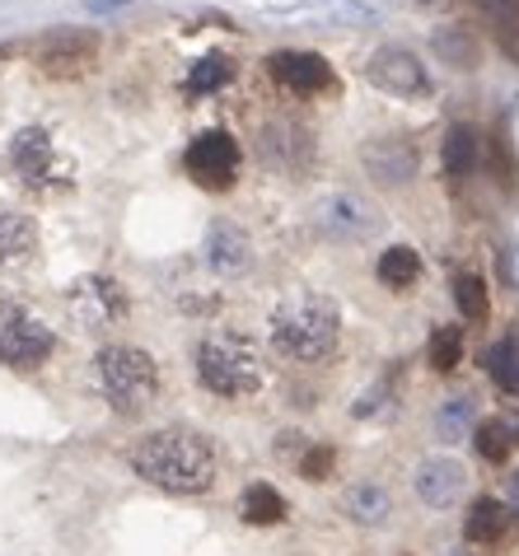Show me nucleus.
<instances>
[{
	"label": "nucleus",
	"instance_id": "nucleus-1",
	"mask_svg": "<svg viewBox=\"0 0 519 556\" xmlns=\"http://www.w3.org/2000/svg\"><path fill=\"white\" fill-rule=\"evenodd\" d=\"M131 472L141 482L169 491V496H206L216 486L220 458L202 430L169 426V430H150L145 440L131 444Z\"/></svg>",
	"mask_w": 519,
	"mask_h": 556
},
{
	"label": "nucleus",
	"instance_id": "nucleus-2",
	"mask_svg": "<svg viewBox=\"0 0 519 556\" xmlns=\"http://www.w3.org/2000/svg\"><path fill=\"white\" fill-rule=\"evenodd\" d=\"M338 342H342V314H338V304L324 300V295L286 300L277 314H271V346L295 365L332 361V355H338Z\"/></svg>",
	"mask_w": 519,
	"mask_h": 556
},
{
	"label": "nucleus",
	"instance_id": "nucleus-3",
	"mask_svg": "<svg viewBox=\"0 0 519 556\" xmlns=\"http://www.w3.org/2000/svg\"><path fill=\"white\" fill-rule=\"evenodd\" d=\"M192 365H197V379H202L206 393L225 397V403H239V397H253L263 389L267 369H263V355L249 337L239 332H211L197 342L192 351Z\"/></svg>",
	"mask_w": 519,
	"mask_h": 556
},
{
	"label": "nucleus",
	"instance_id": "nucleus-4",
	"mask_svg": "<svg viewBox=\"0 0 519 556\" xmlns=\"http://www.w3.org/2000/svg\"><path fill=\"white\" fill-rule=\"evenodd\" d=\"M94 375L117 416H141L160 397V365L141 346H103L94 355Z\"/></svg>",
	"mask_w": 519,
	"mask_h": 556
},
{
	"label": "nucleus",
	"instance_id": "nucleus-5",
	"mask_svg": "<svg viewBox=\"0 0 519 556\" xmlns=\"http://www.w3.org/2000/svg\"><path fill=\"white\" fill-rule=\"evenodd\" d=\"M10 168L28 182V188H38V192H48V188H61V182H71V164L56 154L52 136L42 131V127H24V131H14V141H10Z\"/></svg>",
	"mask_w": 519,
	"mask_h": 556
},
{
	"label": "nucleus",
	"instance_id": "nucleus-6",
	"mask_svg": "<svg viewBox=\"0 0 519 556\" xmlns=\"http://www.w3.org/2000/svg\"><path fill=\"white\" fill-rule=\"evenodd\" d=\"M188 174H192V182H202V188H211V192L235 188V178H239V141L230 131H202L188 146Z\"/></svg>",
	"mask_w": 519,
	"mask_h": 556
},
{
	"label": "nucleus",
	"instance_id": "nucleus-7",
	"mask_svg": "<svg viewBox=\"0 0 519 556\" xmlns=\"http://www.w3.org/2000/svg\"><path fill=\"white\" fill-rule=\"evenodd\" d=\"M365 80L393 99H412L426 89V66L417 61V52L398 48V42H384V48H375L370 61H365Z\"/></svg>",
	"mask_w": 519,
	"mask_h": 556
},
{
	"label": "nucleus",
	"instance_id": "nucleus-8",
	"mask_svg": "<svg viewBox=\"0 0 519 556\" xmlns=\"http://www.w3.org/2000/svg\"><path fill=\"white\" fill-rule=\"evenodd\" d=\"M267 71L281 89H290V94H328V89H338V71H332L328 56H318V52L281 48V52L267 56Z\"/></svg>",
	"mask_w": 519,
	"mask_h": 556
},
{
	"label": "nucleus",
	"instance_id": "nucleus-9",
	"mask_svg": "<svg viewBox=\"0 0 519 556\" xmlns=\"http://www.w3.org/2000/svg\"><path fill=\"white\" fill-rule=\"evenodd\" d=\"M71 314L80 318V328H113L117 318H127V295L113 276H85L71 286Z\"/></svg>",
	"mask_w": 519,
	"mask_h": 556
},
{
	"label": "nucleus",
	"instance_id": "nucleus-10",
	"mask_svg": "<svg viewBox=\"0 0 519 556\" xmlns=\"http://www.w3.org/2000/svg\"><path fill=\"white\" fill-rule=\"evenodd\" d=\"M412 486H417V496L426 509H454L464 496H468V472L459 458H445V454H431L417 463V472H412Z\"/></svg>",
	"mask_w": 519,
	"mask_h": 556
},
{
	"label": "nucleus",
	"instance_id": "nucleus-11",
	"mask_svg": "<svg viewBox=\"0 0 519 556\" xmlns=\"http://www.w3.org/2000/svg\"><path fill=\"white\" fill-rule=\"evenodd\" d=\"M52 351H56V337L38 318H10L0 328V365H10V369H38V365H48Z\"/></svg>",
	"mask_w": 519,
	"mask_h": 556
},
{
	"label": "nucleus",
	"instance_id": "nucleus-12",
	"mask_svg": "<svg viewBox=\"0 0 519 556\" xmlns=\"http://www.w3.org/2000/svg\"><path fill=\"white\" fill-rule=\"evenodd\" d=\"M360 164L375 182L398 188V182L417 174V146H412L407 136H370V141L360 146Z\"/></svg>",
	"mask_w": 519,
	"mask_h": 556
},
{
	"label": "nucleus",
	"instance_id": "nucleus-13",
	"mask_svg": "<svg viewBox=\"0 0 519 556\" xmlns=\"http://www.w3.org/2000/svg\"><path fill=\"white\" fill-rule=\"evenodd\" d=\"M318 229L332 235V239H365V235L379 229V215L356 192H332V197L318 202Z\"/></svg>",
	"mask_w": 519,
	"mask_h": 556
},
{
	"label": "nucleus",
	"instance_id": "nucleus-14",
	"mask_svg": "<svg viewBox=\"0 0 519 556\" xmlns=\"http://www.w3.org/2000/svg\"><path fill=\"white\" fill-rule=\"evenodd\" d=\"M206 262H211V271H220V276L249 271V262H253V239L243 235L235 220H216V225L206 229Z\"/></svg>",
	"mask_w": 519,
	"mask_h": 556
},
{
	"label": "nucleus",
	"instance_id": "nucleus-15",
	"mask_svg": "<svg viewBox=\"0 0 519 556\" xmlns=\"http://www.w3.org/2000/svg\"><path fill=\"white\" fill-rule=\"evenodd\" d=\"M510 523H515V509L506 501H496V496H478L468 505V515H464V538L472 547H496L501 538L510 533Z\"/></svg>",
	"mask_w": 519,
	"mask_h": 556
},
{
	"label": "nucleus",
	"instance_id": "nucleus-16",
	"mask_svg": "<svg viewBox=\"0 0 519 556\" xmlns=\"http://www.w3.org/2000/svg\"><path fill=\"white\" fill-rule=\"evenodd\" d=\"M94 48H99L94 34H56L38 48V61H42V71H52V75H75V71H85V61L94 56Z\"/></svg>",
	"mask_w": 519,
	"mask_h": 556
},
{
	"label": "nucleus",
	"instance_id": "nucleus-17",
	"mask_svg": "<svg viewBox=\"0 0 519 556\" xmlns=\"http://www.w3.org/2000/svg\"><path fill=\"white\" fill-rule=\"evenodd\" d=\"M440 164H445V174L454 182H464L478 174V164H482V136L468 127V122H459V127H450L445 131V146H440Z\"/></svg>",
	"mask_w": 519,
	"mask_h": 556
},
{
	"label": "nucleus",
	"instance_id": "nucleus-18",
	"mask_svg": "<svg viewBox=\"0 0 519 556\" xmlns=\"http://www.w3.org/2000/svg\"><path fill=\"white\" fill-rule=\"evenodd\" d=\"M263 154L271 164H281V168H304L309 164V154H314V141H309V131L304 127L271 122V127L263 131Z\"/></svg>",
	"mask_w": 519,
	"mask_h": 556
},
{
	"label": "nucleus",
	"instance_id": "nucleus-19",
	"mask_svg": "<svg viewBox=\"0 0 519 556\" xmlns=\"http://www.w3.org/2000/svg\"><path fill=\"white\" fill-rule=\"evenodd\" d=\"M342 509H346L351 523H360V529H384L389 515H393V501L379 482H356V486H346Z\"/></svg>",
	"mask_w": 519,
	"mask_h": 556
},
{
	"label": "nucleus",
	"instance_id": "nucleus-20",
	"mask_svg": "<svg viewBox=\"0 0 519 556\" xmlns=\"http://www.w3.org/2000/svg\"><path fill=\"white\" fill-rule=\"evenodd\" d=\"M375 276H379V286H384V290H393V295L412 290L421 281L417 249H407V243H393V249H384V253H379V262H375Z\"/></svg>",
	"mask_w": 519,
	"mask_h": 556
},
{
	"label": "nucleus",
	"instance_id": "nucleus-21",
	"mask_svg": "<svg viewBox=\"0 0 519 556\" xmlns=\"http://www.w3.org/2000/svg\"><path fill=\"white\" fill-rule=\"evenodd\" d=\"M34 249H38V225L28 220V215H14V211L0 215V271L28 262Z\"/></svg>",
	"mask_w": 519,
	"mask_h": 556
},
{
	"label": "nucleus",
	"instance_id": "nucleus-22",
	"mask_svg": "<svg viewBox=\"0 0 519 556\" xmlns=\"http://www.w3.org/2000/svg\"><path fill=\"white\" fill-rule=\"evenodd\" d=\"M478 430V407H472L468 393H454L445 403L435 407V440L440 444H459Z\"/></svg>",
	"mask_w": 519,
	"mask_h": 556
},
{
	"label": "nucleus",
	"instance_id": "nucleus-23",
	"mask_svg": "<svg viewBox=\"0 0 519 556\" xmlns=\"http://www.w3.org/2000/svg\"><path fill=\"white\" fill-rule=\"evenodd\" d=\"M239 519L243 523H257V529H271V523L286 519V496H281L277 486H267V482H253L239 496Z\"/></svg>",
	"mask_w": 519,
	"mask_h": 556
},
{
	"label": "nucleus",
	"instance_id": "nucleus-24",
	"mask_svg": "<svg viewBox=\"0 0 519 556\" xmlns=\"http://www.w3.org/2000/svg\"><path fill=\"white\" fill-rule=\"evenodd\" d=\"M482 365H486V375H492V383L501 393L519 397V342H515V337H501V342L486 346Z\"/></svg>",
	"mask_w": 519,
	"mask_h": 556
},
{
	"label": "nucleus",
	"instance_id": "nucleus-25",
	"mask_svg": "<svg viewBox=\"0 0 519 556\" xmlns=\"http://www.w3.org/2000/svg\"><path fill=\"white\" fill-rule=\"evenodd\" d=\"M454 304H459V314L468 323H482L492 314V295H486V281L478 271H459L454 276Z\"/></svg>",
	"mask_w": 519,
	"mask_h": 556
},
{
	"label": "nucleus",
	"instance_id": "nucleus-26",
	"mask_svg": "<svg viewBox=\"0 0 519 556\" xmlns=\"http://www.w3.org/2000/svg\"><path fill=\"white\" fill-rule=\"evenodd\" d=\"M426 361H431L435 375H454L464 361V332L459 328H435L431 342H426Z\"/></svg>",
	"mask_w": 519,
	"mask_h": 556
},
{
	"label": "nucleus",
	"instance_id": "nucleus-27",
	"mask_svg": "<svg viewBox=\"0 0 519 556\" xmlns=\"http://www.w3.org/2000/svg\"><path fill=\"white\" fill-rule=\"evenodd\" d=\"M230 75H235L230 56L211 52V56H202V61H197V66L188 71V94H216V89L230 85Z\"/></svg>",
	"mask_w": 519,
	"mask_h": 556
},
{
	"label": "nucleus",
	"instance_id": "nucleus-28",
	"mask_svg": "<svg viewBox=\"0 0 519 556\" xmlns=\"http://www.w3.org/2000/svg\"><path fill=\"white\" fill-rule=\"evenodd\" d=\"M472 444H478L482 463H506L510 450H515V435H510V426L501 421V416H492V421H482L478 430H472Z\"/></svg>",
	"mask_w": 519,
	"mask_h": 556
},
{
	"label": "nucleus",
	"instance_id": "nucleus-29",
	"mask_svg": "<svg viewBox=\"0 0 519 556\" xmlns=\"http://www.w3.org/2000/svg\"><path fill=\"white\" fill-rule=\"evenodd\" d=\"M332 468H338V450H332V444H309V450L300 454L304 482H324V477H332Z\"/></svg>",
	"mask_w": 519,
	"mask_h": 556
},
{
	"label": "nucleus",
	"instance_id": "nucleus-30",
	"mask_svg": "<svg viewBox=\"0 0 519 556\" xmlns=\"http://www.w3.org/2000/svg\"><path fill=\"white\" fill-rule=\"evenodd\" d=\"M435 48L445 52V56H454V66H459V71H468L472 61H478V48H472L468 38H459V34H440V38H435Z\"/></svg>",
	"mask_w": 519,
	"mask_h": 556
},
{
	"label": "nucleus",
	"instance_id": "nucleus-31",
	"mask_svg": "<svg viewBox=\"0 0 519 556\" xmlns=\"http://www.w3.org/2000/svg\"><path fill=\"white\" fill-rule=\"evenodd\" d=\"M492 164H496V178L506 182V188H515V174H519V164L510 160V146H506V136H492Z\"/></svg>",
	"mask_w": 519,
	"mask_h": 556
},
{
	"label": "nucleus",
	"instance_id": "nucleus-32",
	"mask_svg": "<svg viewBox=\"0 0 519 556\" xmlns=\"http://www.w3.org/2000/svg\"><path fill=\"white\" fill-rule=\"evenodd\" d=\"M472 5H478V10L486 14V20H496L501 28L519 20V0H472Z\"/></svg>",
	"mask_w": 519,
	"mask_h": 556
},
{
	"label": "nucleus",
	"instance_id": "nucleus-33",
	"mask_svg": "<svg viewBox=\"0 0 519 556\" xmlns=\"http://www.w3.org/2000/svg\"><path fill=\"white\" fill-rule=\"evenodd\" d=\"M496 42H501V52H506V56L515 61V66H519V20L501 28V34H496Z\"/></svg>",
	"mask_w": 519,
	"mask_h": 556
},
{
	"label": "nucleus",
	"instance_id": "nucleus-34",
	"mask_svg": "<svg viewBox=\"0 0 519 556\" xmlns=\"http://www.w3.org/2000/svg\"><path fill=\"white\" fill-rule=\"evenodd\" d=\"M506 505L519 515V472H510V482H506Z\"/></svg>",
	"mask_w": 519,
	"mask_h": 556
}]
</instances>
